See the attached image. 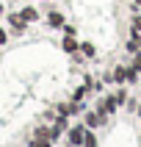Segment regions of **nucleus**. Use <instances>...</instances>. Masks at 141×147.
Segmentation results:
<instances>
[{"instance_id":"nucleus-1","label":"nucleus","mask_w":141,"mask_h":147,"mask_svg":"<svg viewBox=\"0 0 141 147\" xmlns=\"http://www.w3.org/2000/svg\"><path fill=\"white\" fill-rule=\"evenodd\" d=\"M36 17H39L36 8H25V11H22V20H36Z\"/></svg>"},{"instance_id":"nucleus-2","label":"nucleus","mask_w":141,"mask_h":147,"mask_svg":"<svg viewBox=\"0 0 141 147\" xmlns=\"http://www.w3.org/2000/svg\"><path fill=\"white\" fill-rule=\"evenodd\" d=\"M94 144H97V139H94L91 133H86V136H83V147H94Z\"/></svg>"},{"instance_id":"nucleus-3","label":"nucleus","mask_w":141,"mask_h":147,"mask_svg":"<svg viewBox=\"0 0 141 147\" xmlns=\"http://www.w3.org/2000/svg\"><path fill=\"white\" fill-rule=\"evenodd\" d=\"M72 142H75V144H80V142H83V131H80V128H75V131H72Z\"/></svg>"},{"instance_id":"nucleus-4","label":"nucleus","mask_w":141,"mask_h":147,"mask_svg":"<svg viewBox=\"0 0 141 147\" xmlns=\"http://www.w3.org/2000/svg\"><path fill=\"white\" fill-rule=\"evenodd\" d=\"M61 22H64V17H61V14H50V25H61Z\"/></svg>"},{"instance_id":"nucleus-5","label":"nucleus","mask_w":141,"mask_h":147,"mask_svg":"<svg viewBox=\"0 0 141 147\" xmlns=\"http://www.w3.org/2000/svg\"><path fill=\"white\" fill-rule=\"evenodd\" d=\"M64 47H66V50H75V39H72V33L64 39Z\"/></svg>"},{"instance_id":"nucleus-6","label":"nucleus","mask_w":141,"mask_h":147,"mask_svg":"<svg viewBox=\"0 0 141 147\" xmlns=\"http://www.w3.org/2000/svg\"><path fill=\"white\" fill-rule=\"evenodd\" d=\"M86 119H89V125H91V128H94V125H100V117H97V114H89Z\"/></svg>"},{"instance_id":"nucleus-7","label":"nucleus","mask_w":141,"mask_h":147,"mask_svg":"<svg viewBox=\"0 0 141 147\" xmlns=\"http://www.w3.org/2000/svg\"><path fill=\"white\" fill-rule=\"evenodd\" d=\"M133 28H136V31H141V17H136V20H133Z\"/></svg>"},{"instance_id":"nucleus-8","label":"nucleus","mask_w":141,"mask_h":147,"mask_svg":"<svg viewBox=\"0 0 141 147\" xmlns=\"http://www.w3.org/2000/svg\"><path fill=\"white\" fill-rule=\"evenodd\" d=\"M136 69H141V53H138V58H136Z\"/></svg>"},{"instance_id":"nucleus-9","label":"nucleus","mask_w":141,"mask_h":147,"mask_svg":"<svg viewBox=\"0 0 141 147\" xmlns=\"http://www.w3.org/2000/svg\"><path fill=\"white\" fill-rule=\"evenodd\" d=\"M3 42H6V33H3V31H0V45H3Z\"/></svg>"}]
</instances>
